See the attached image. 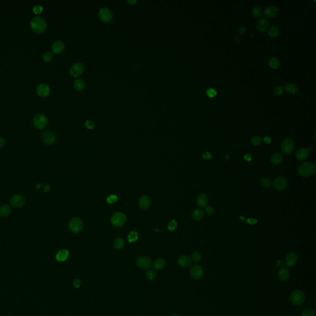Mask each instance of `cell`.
Wrapping results in <instances>:
<instances>
[{
  "instance_id": "1",
  "label": "cell",
  "mask_w": 316,
  "mask_h": 316,
  "mask_svg": "<svg viewBox=\"0 0 316 316\" xmlns=\"http://www.w3.org/2000/svg\"><path fill=\"white\" fill-rule=\"evenodd\" d=\"M30 27L33 31L37 34L44 32L47 27V24L45 20L40 16L34 17L31 20Z\"/></svg>"
},
{
  "instance_id": "2",
  "label": "cell",
  "mask_w": 316,
  "mask_h": 316,
  "mask_svg": "<svg viewBox=\"0 0 316 316\" xmlns=\"http://www.w3.org/2000/svg\"><path fill=\"white\" fill-rule=\"evenodd\" d=\"M315 165L310 162L304 163L298 168V172L299 174L304 177H309L313 175L315 172Z\"/></svg>"
},
{
  "instance_id": "3",
  "label": "cell",
  "mask_w": 316,
  "mask_h": 316,
  "mask_svg": "<svg viewBox=\"0 0 316 316\" xmlns=\"http://www.w3.org/2000/svg\"><path fill=\"white\" fill-rule=\"evenodd\" d=\"M290 299L293 304L300 306L303 304L305 301V295L300 290H295L291 293Z\"/></svg>"
},
{
  "instance_id": "4",
  "label": "cell",
  "mask_w": 316,
  "mask_h": 316,
  "mask_svg": "<svg viewBox=\"0 0 316 316\" xmlns=\"http://www.w3.org/2000/svg\"><path fill=\"white\" fill-rule=\"evenodd\" d=\"M48 120L46 115L43 114H38L35 116L33 120V124L35 128L43 129L48 125Z\"/></svg>"
},
{
  "instance_id": "5",
  "label": "cell",
  "mask_w": 316,
  "mask_h": 316,
  "mask_svg": "<svg viewBox=\"0 0 316 316\" xmlns=\"http://www.w3.org/2000/svg\"><path fill=\"white\" fill-rule=\"evenodd\" d=\"M111 222L114 227H122L126 222V216L122 212H115L112 216Z\"/></svg>"
},
{
  "instance_id": "6",
  "label": "cell",
  "mask_w": 316,
  "mask_h": 316,
  "mask_svg": "<svg viewBox=\"0 0 316 316\" xmlns=\"http://www.w3.org/2000/svg\"><path fill=\"white\" fill-rule=\"evenodd\" d=\"M69 228L73 233H78L83 228V222L79 217L72 218L69 222Z\"/></svg>"
},
{
  "instance_id": "7",
  "label": "cell",
  "mask_w": 316,
  "mask_h": 316,
  "mask_svg": "<svg viewBox=\"0 0 316 316\" xmlns=\"http://www.w3.org/2000/svg\"><path fill=\"white\" fill-rule=\"evenodd\" d=\"M281 149L283 153L286 154H291L295 149V143L293 140L290 138H285L282 142Z\"/></svg>"
},
{
  "instance_id": "8",
  "label": "cell",
  "mask_w": 316,
  "mask_h": 316,
  "mask_svg": "<svg viewBox=\"0 0 316 316\" xmlns=\"http://www.w3.org/2000/svg\"><path fill=\"white\" fill-rule=\"evenodd\" d=\"M98 16L100 20L104 22H110L112 19V13L107 8H102L98 13Z\"/></svg>"
},
{
  "instance_id": "9",
  "label": "cell",
  "mask_w": 316,
  "mask_h": 316,
  "mask_svg": "<svg viewBox=\"0 0 316 316\" xmlns=\"http://www.w3.org/2000/svg\"><path fill=\"white\" fill-rule=\"evenodd\" d=\"M137 265L143 270L149 269L152 265V262L151 260L147 256H140L137 258L136 260Z\"/></svg>"
},
{
  "instance_id": "10",
  "label": "cell",
  "mask_w": 316,
  "mask_h": 316,
  "mask_svg": "<svg viewBox=\"0 0 316 316\" xmlns=\"http://www.w3.org/2000/svg\"><path fill=\"white\" fill-rule=\"evenodd\" d=\"M83 71H84V66L81 62H75L74 64H73L71 66L69 69L70 74L74 77L80 76L83 73Z\"/></svg>"
},
{
  "instance_id": "11",
  "label": "cell",
  "mask_w": 316,
  "mask_h": 316,
  "mask_svg": "<svg viewBox=\"0 0 316 316\" xmlns=\"http://www.w3.org/2000/svg\"><path fill=\"white\" fill-rule=\"evenodd\" d=\"M190 276L193 279L198 280L200 279L204 275V270L203 268L199 265H193L190 270Z\"/></svg>"
},
{
  "instance_id": "12",
  "label": "cell",
  "mask_w": 316,
  "mask_h": 316,
  "mask_svg": "<svg viewBox=\"0 0 316 316\" xmlns=\"http://www.w3.org/2000/svg\"><path fill=\"white\" fill-rule=\"evenodd\" d=\"M43 142L48 145H51L56 142V136L51 131H46L42 135Z\"/></svg>"
},
{
  "instance_id": "13",
  "label": "cell",
  "mask_w": 316,
  "mask_h": 316,
  "mask_svg": "<svg viewBox=\"0 0 316 316\" xmlns=\"http://www.w3.org/2000/svg\"><path fill=\"white\" fill-rule=\"evenodd\" d=\"M25 198L20 195H13L10 200V203L11 205L16 207H20L25 204Z\"/></svg>"
},
{
  "instance_id": "14",
  "label": "cell",
  "mask_w": 316,
  "mask_h": 316,
  "mask_svg": "<svg viewBox=\"0 0 316 316\" xmlns=\"http://www.w3.org/2000/svg\"><path fill=\"white\" fill-rule=\"evenodd\" d=\"M288 185L287 180L283 177H278L274 180L273 186L279 191L283 190Z\"/></svg>"
},
{
  "instance_id": "15",
  "label": "cell",
  "mask_w": 316,
  "mask_h": 316,
  "mask_svg": "<svg viewBox=\"0 0 316 316\" xmlns=\"http://www.w3.org/2000/svg\"><path fill=\"white\" fill-rule=\"evenodd\" d=\"M38 94L41 97H45L50 93V87L45 83L40 84L37 88Z\"/></svg>"
},
{
  "instance_id": "16",
  "label": "cell",
  "mask_w": 316,
  "mask_h": 316,
  "mask_svg": "<svg viewBox=\"0 0 316 316\" xmlns=\"http://www.w3.org/2000/svg\"><path fill=\"white\" fill-rule=\"evenodd\" d=\"M297 262V254L295 253H290L287 256L285 260V264L288 267L295 266Z\"/></svg>"
},
{
  "instance_id": "17",
  "label": "cell",
  "mask_w": 316,
  "mask_h": 316,
  "mask_svg": "<svg viewBox=\"0 0 316 316\" xmlns=\"http://www.w3.org/2000/svg\"><path fill=\"white\" fill-rule=\"evenodd\" d=\"M64 43L61 40H56L52 45L53 52L57 55L61 53L64 51Z\"/></svg>"
},
{
  "instance_id": "18",
  "label": "cell",
  "mask_w": 316,
  "mask_h": 316,
  "mask_svg": "<svg viewBox=\"0 0 316 316\" xmlns=\"http://www.w3.org/2000/svg\"><path fill=\"white\" fill-rule=\"evenodd\" d=\"M139 207L142 210L148 209L151 205V199L147 195H143L139 200Z\"/></svg>"
},
{
  "instance_id": "19",
  "label": "cell",
  "mask_w": 316,
  "mask_h": 316,
  "mask_svg": "<svg viewBox=\"0 0 316 316\" xmlns=\"http://www.w3.org/2000/svg\"><path fill=\"white\" fill-rule=\"evenodd\" d=\"M269 26V21L265 18H262L258 20L256 25V29L260 32H264L267 30Z\"/></svg>"
},
{
  "instance_id": "20",
  "label": "cell",
  "mask_w": 316,
  "mask_h": 316,
  "mask_svg": "<svg viewBox=\"0 0 316 316\" xmlns=\"http://www.w3.org/2000/svg\"><path fill=\"white\" fill-rule=\"evenodd\" d=\"M279 13V9L276 6H270L267 8L264 11V15L269 18H274Z\"/></svg>"
},
{
  "instance_id": "21",
  "label": "cell",
  "mask_w": 316,
  "mask_h": 316,
  "mask_svg": "<svg viewBox=\"0 0 316 316\" xmlns=\"http://www.w3.org/2000/svg\"><path fill=\"white\" fill-rule=\"evenodd\" d=\"M309 150L306 148H301L298 149L296 153V157L299 161H304L309 156Z\"/></svg>"
},
{
  "instance_id": "22",
  "label": "cell",
  "mask_w": 316,
  "mask_h": 316,
  "mask_svg": "<svg viewBox=\"0 0 316 316\" xmlns=\"http://www.w3.org/2000/svg\"><path fill=\"white\" fill-rule=\"evenodd\" d=\"M290 272L287 268L282 267L279 270L278 272V278L281 281H285L289 278Z\"/></svg>"
},
{
  "instance_id": "23",
  "label": "cell",
  "mask_w": 316,
  "mask_h": 316,
  "mask_svg": "<svg viewBox=\"0 0 316 316\" xmlns=\"http://www.w3.org/2000/svg\"><path fill=\"white\" fill-rule=\"evenodd\" d=\"M178 264L180 266L184 268L188 267L191 264V259L187 256H180L179 260H178Z\"/></svg>"
},
{
  "instance_id": "24",
  "label": "cell",
  "mask_w": 316,
  "mask_h": 316,
  "mask_svg": "<svg viewBox=\"0 0 316 316\" xmlns=\"http://www.w3.org/2000/svg\"><path fill=\"white\" fill-rule=\"evenodd\" d=\"M197 205L200 207H205L208 203V197L206 194L200 195L196 200Z\"/></svg>"
},
{
  "instance_id": "25",
  "label": "cell",
  "mask_w": 316,
  "mask_h": 316,
  "mask_svg": "<svg viewBox=\"0 0 316 316\" xmlns=\"http://www.w3.org/2000/svg\"><path fill=\"white\" fill-rule=\"evenodd\" d=\"M74 87L76 90L82 91L85 88V82L82 78H77L75 80L74 82Z\"/></svg>"
},
{
  "instance_id": "26",
  "label": "cell",
  "mask_w": 316,
  "mask_h": 316,
  "mask_svg": "<svg viewBox=\"0 0 316 316\" xmlns=\"http://www.w3.org/2000/svg\"><path fill=\"white\" fill-rule=\"evenodd\" d=\"M68 256L69 251L67 249H61L57 253L56 258L59 262H63L68 258Z\"/></svg>"
},
{
  "instance_id": "27",
  "label": "cell",
  "mask_w": 316,
  "mask_h": 316,
  "mask_svg": "<svg viewBox=\"0 0 316 316\" xmlns=\"http://www.w3.org/2000/svg\"><path fill=\"white\" fill-rule=\"evenodd\" d=\"M285 90H286V92L287 93L292 94H295L297 93V91H298V88L295 84L288 83L285 85Z\"/></svg>"
},
{
  "instance_id": "28",
  "label": "cell",
  "mask_w": 316,
  "mask_h": 316,
  "mask_svg": "<svg viewBox=\"0 0 316 316\" xmlns=\"http://www.w3.org/2000/svg\"><path fill=\"white\" fill-rule=\"evenodd\" d=\"M166 265V262L163 258H158L154 260L153 264V267L157 270H161Z\"/></svg>"
},
{
  "instance_id": "29",
  "label": "cell",
  "mask_w": 316,
  "mask_h": 316,
  "mask_svg": "<svg viewBox=\"0 0 316 316\" xmlns=\"http://www.w3.org/2000/svg\"><path fill=\"white\" fill-rule=\"evenodd\" d=\"M205 216L204 212L201 209H195L192 213V217L195 221H200Z\"/></svg>"
},
{
  "instance_id": "30",
  "label": "cell",
  "mask_w": 316,
  "mask_h": 316,
  "mask_svg": "<svg viewBox=\"0 0 316 316\" xmlns=\"http://www.w3.org/2000/svg\"><path fill=\"white\" fill-rule=\"evenodd\" d=\"M283 161V156L281 153H275L271 158V161L273 164L278 165Z\"/></svg>"
},
{
  "instance_id": "31",
  "label": "cell",
  "mask_w": 316,
  "mask_h": 316,
  "mask_svg": "<svg viewBox=\"0 0 316 316\" xmlns=\"http://www.w3.org/2000/svg\"><path fill=\"white\" fill-rule=\"evenodd\" d=\"M11 211V207L8 205H2L0 207V215L3 217L8 216Z\"/></svg>"
},
{
  "instance_id": "32",
  "label": "cell",
  "mask_w": 316,
  "mask_h": 316,
  "mask_svg": "<svg viewBox=\"0 0 316 316\" xmlns=\"http://www.w3.org/2000/svg\"><path fill=\"white\" fill-rule=\"evenodd\" d=\"M269 66L273 69H277L280 67V62L276 57H272L269 61Z\"/></svg>"
},
{
  "instance_id": "33",
  "label": "cell",
  "mask_w": 316,
  "mask_h": 316,
  "mask_svg": "<svg viewBox=\"0 0 316 316\" xmlns=\"http://www.w3.org/2000/svg\"><path fill=\"white\" fill-rule=\"evenodd\" d=\"M279 33H280V31H279V28L276 26L271 27L268 31V35L271 38L277 37L279 35Z\"/></svg>"
},
{
  "instance_id": "34",
  "label": "cell",
  "mask_w": 316,
  "mask_h": 316,
  "mask_svg": "<svg viewBox=\"0 0 316 316\" xmlns=\"http://www.w3.org/2000/svg\"><path fill=\"white\" fill-rule=\"evenodd\" d=\"M114 245L115 248H116L117 249H122L124 246V241L121 238H117L114 240Z\"/></svg>"
},
{
  "instance_id": "35",
  "label": "cell",
  "mask_w": 316,
  "mask_h": 316,
  "mask_svg": "<svg viewBox=\"0 0 316 316\" xmlns=\"http://www.w3.org/2000/svg\"><path fill=\"white\" fill-rule=\"evenodd\" d=\"M138 233L135 231H131L128 235V240L130 243L136 242L138 240Z\"/></svg>"
},
{
  "instance_id": "36",
  "label": "cell",
  "mask_w": 316,
  "mask_h": 316,
  "mask_svg": "<svg viewBox=\"0 0 316 316\" xmlns=\"http://www.w3.org/2000/svg\"><path fill=\"white\" fill-rule=\"evenodd\" d=\"M252 14L256 18H260L262 16V10L260 7L255 6L252 10Z\"/></svg>"
},
{
  "instance_id": "37",
  "label": "cell",
  "mask_w": 316,
  "mask_h": 316,
  "mask_svg": "<svg viewBox=\"0 0 316 316\" xmlns=\"http://www.w3.org/2000/svg\"><path fill=\"white\" fill-rule=\"evenodd\" d=\"M156 276H157L156 272L152 269L148 270L146 273V277L149 280H154L156 278Z\"/></svg>"
},
{
  "instance_id": "38",
  "label": "cell",
  "mask_w": 316,
  "mask_h": 316,
  "mask_svg": "<svg viewBox=\"0 0 316 316\" xmlns=\"http://www.w3.org/2000/svg\"><path fill=\"white\" fill-rule=\"evenodd\" d=\"M272 180L269 178H264L260 182L261 186L264 188H269L272 185Z\"/></svg>"
},
{
  "instance_id": "39",
  "label": "cell",
  "mask_w": 316,
  "mask_h": 316,
  "mask_svg": "<svg viewBox=\"0 0 316 316\" xmlns=\"http://www.w3.org/2000/svg\"><path fill=\"white\" fill-rule=\"evenodd\" d=\"M177 227V222L175 220H171L168 224V229L169 231H174L176 229Z\"/></svg>"
},
{
  "instance_id": "40",
  "label": "cell",
  "mask_w": 316,
  "mask_h": 316,
  "mask_svg": "<svg viewBox=\"0 0 316 316\" xmlns=\"http://www.w3.org/2000/svg\"><path fill=\"white\" fill-rule=\"evenodd\" d=\"M201 255L198 251H195V252L193 253V254H191V260L195 262H199L201 260Z\"/></svg>"
},
{
  "instance_id": "41",
  "label": "cell",
  "mask_w": 316,
  "mask_h": 316,
  "mask_svg": "<svg viewBox=\"0 0 316 316\" xmlns=\"http://www.w3.org/2000/svg\"><path fill=\"white\" fill-rule=\"evenodd\" d=\"M118 200V197L115 195H111L107 198V202L109 204H113L117 202Z\"/></svg>"
},
{
  "instance_id": "42",
  "label": "cell",
  "mask_w": 316,
  "mask_h": 316,
  "mask_svg": "<svg viewBox=\"0 0 316 316\" xmlns=\"http://www.w3.org/2000/svg\"><path fill=\"white\" fill-rule=\"evenodd\" d=\"M53 58V55L51 52H46L43 56V59L45 62H49Z\"/></svg>"
},
{
  "instance_id": "43",
  "label": "cell",
  "mask_w": 316,
  "mask_h": 316,
  "mask_svg": "<svg viewBox=\"0 0 316 316\" xmlns=\"http://www.w3.org/2000/svg\"><path fill=\"white\" fill-rule=\"evenodd\" d=\"M301 316H316V314L314 310L311 309H306L303 312Z\"/></svg>"
},
{
  "instance_id": "44",
  "label": "cell",
  "mask_w": 316,
  "mask_h": 316,
  "mask_svg": "<svg viewBox=\"0 0 316 316\" xmlns=\"http://www.w3.org/2000/svg\"><path fill=\"white\" fill-rule=\"evenodd\" d=\"M251 142L254 146H259L261 143V139L258 136H254L251 139Z\"/></svg>"
},
{
  "instance_id": "45",
  "label": "cell",
  "mask_w": 316,
  "mask_h": 316,
  "mask_svg": "<svg viewBox=\"0 0 316 316\" xmlns=\"http://www.w3.org/2000/svg\"><path fill=\"white\" fill-rule=\"evenodd\" d=\"M206 94L209 97V98H214L216 96L217 94V92L216 91L213 89V88H209L206 91Z\"/></svg>"
},
{
  "instance_id": "46",
  "label": "cell",
  "mask_w": 316,
  "mask_h": 316,
  "mask_svg": "<svg viewBox=\"0 0 316 316\" xmlns=\"http://www.w3.org/2000/svg\"><path fill=\"white\" fill-rule=\"evenodd\" d=\"M283 88L281 87H277L274 89V94L276 96H280L283 93Z\"/></svg>"
},
{
  "instance_id": "47",
  "label": "cell",
  "mask_w": 316,
  "mask_h": 316,
  "mask_svg": "<svg viewBox=\"0 0 316 316\" xmlns=\"http://www.w3.org/2000/svg\"><path fill=\"white\" fill-rule=\"evenodd\" d=\"M42 11H43V7L40 4H37L36 6H35L33 8V11L36 14H40L42 12Z\"/></svg>"
},
{
  "instance_id": "48",
  "label": "cell",
  "mask_w": 316,
  "mask_h": 316,
  "mask_svg": "<svg viewBox=\"0 0 316 316\" xmlns=\"http://www.w3.org/2000/svg\"><path fill=\"white\" fill-rule=\"evenodd\" d=\"M85 126L88 129H93L94 127V123L92 120H87L85 122Z\"/></svg>"
},
{
  "instance_id": "49",
  "label": "cell",
  "mask_w": 316,
  "mask_h": 316,
  "mask_svg": "<svg viewBox=\"0 0 316 316\" xmlns=\"http://www.w3.org/2000/svg\"><path fill=\"white\" fill-rule=\"evenodd\" d=\"M205 212L208 215H212L214 213V208L211 206H207L205 209Z\"/></svg>"
},
{
  "instance_id": "50",
  "label": "cell",
  "mask_w": 316,
  "mask_h": 316,
  "mask_svg": "<svg viewBox=\"0 0 316 316\" xmlns=\"http://www.w3.org/2000/svg\"><path fill=\"white\" fill-rule=\"evenodd\" d=\"M246 222L251 225H253V224H255V223H257L258 221L256 219H251V218H249L248 219H246Z\"/></svg>"
},
{
  "instance_id": "51",
  "label": "cell",
  "mask_w": 316,
  "mask_h": 316,
  "mask_svg": "<svg viewBox=\"0 0 316 316\" xmlns=\"http://www.w3.org/2000/svg\"><path fill=\"white\" fill-rule=\"evenodd\" d=\"M80 285H81L80 280H79L78 279L75 280L74 281V286L75 288H79Z\"/></svg>"
},
{
  "instance_id": "52",
  "label": "cell",
  "mask_w": 316,
  "mask_h": 316,
  "mask_svg": "<svg viewBox=\"0 0 316 316\" xmlns=\"http://www.w3.org/2000/svg\"><path fill=\"white\" fill-rule=\"evenodd\" d=\"M203 157L205 158V159H211L212 158V156L211 155L209 154V153L208 152H206L205 153H204L203 154Z\"/></svg>"
},
{
  "instance_id": "53",
  "label": "cell",
  "mask_w": 316,
  "mask_h": 316,
  "mask_svg": "<svg viewBox=\"0 0 316 316\" xmlns=\"http://www.w3.org/2000/svg\"><path fill=\"white\" fill-rule=\"evenodd\" d=\"M244 159L247 161H250L251 160V156L250 154H246L244 157Z\"/></svg>"
},
{
  "instance_id": "54",
  "label": "cell",
  "mask_w": 316,
  "mask_h": 316,
  "mask_svg": "<svg viewBox=\"0 0 316 316\" xmlns=\"http://www.w3.org/2000/svg\"><path fill=\"white\" fill-rule=\"evenodd\" d=\"M264 141L265 143H270L271 142V138L270 137H265L264 139Z\"/></svg>"
},
{
  "instance_id": "55",
  "label": "cell",
  "mask_w": 316,
  "mask_h": 316,
  "mask_svg": "<svg viewBox=\"0 0 316 316\" xmlns=\"http://www.w3.org/2000/svg\"><path fill=\"white\" fill-rule=\"evenodd\" d=\"M245 33V29L243 27H242L239 29V34L240 35H243Z\"/></svg>"
},
{
  "instance_id": "56",
  "label": "cell",
  "mask_w": 316,
  "mask_h": 316,
  "mask_svg": "<svg viewBox=\"0 0 316 316\" xmlns=\"http://www.w3.org/2000/svg\"><path fill=\"white\" fill-rule=\"evenodd\" d=\"M4 143H5V142H4V139L3 138L0 137V148L3 147L4 145Z\"/></svg>"
},
{
  "instance_id": "57",
  "label": "cell",
  "mask_w": 316,
  "mask_h": 316,
  "mask_svg": "<svg viewBox=\"0 0 316 316\" xmlns=\"http://www.w3.org/2000/svg\"><path fill=\"white\" fill-rule=\"evenodd\" d=\"M283 264H283V261H281V260H278V261H277V266H279V267H281V266H283Z\"/></svg>"
},
{
  "instance_id": "58",
  "label": "cell",
  "mask_w": 316,
  "mask_h": 316,
  "mask_svg": "<svg viewBox=\"0 0 316 316\" xmlns=\"http://www.w3.org/2000/svg\"><path fill=\"white\" fill-rule=\"evenodd\" d=\"M128 3L131 5H133L137 3V1L136 0H128Z\"/></svg>"
},
{
  "instance_id": "59",
  "label": "cell",
  "mask_w": 316,
  "mask_h": 316,
  "mask_svg": "<svg viewBox=\"0 0 316 316\" xmlns=\"http://www.w3.org/2000/svg\"><path fill=\"white\" fill-rule=\"evenodd\" d=\"M179 316V315H177V314H172V315H171V316Z\"/></svg>"
}]
</instances>
